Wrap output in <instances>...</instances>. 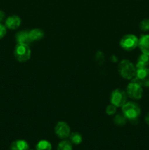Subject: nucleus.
Here are the masks:
<instances>
[{"instance_id": "obj_7", "label": "nucleus", "mask_w": 149, "mask_h": 150, "mask_svg": "<svg viewBox=\"0 0 149 150\" xmlns=\"http://www.w3.org/2000/svg\"><path fill=\"white\" fill-rule=\"evenodd\" d=\"M127 95L129 98L133 100H140L143 97V88L141 85L137 83V82L131 81L127 85Z\"/></svg>"}, {"instance_id": "obj_6", "label": "nucleus", "mask_w": 149, "mask_h": 150, "mask_svg": "<svg viewBox=\"0 0 149 150\" xmlns=\"http://www.w3.org/2000/svg\"><path fill=\"white\" fill-rule=\"evenodd\" d=\"M127 92L120 89H116L112 91L110 95L111 104L116 107H122L127 103Z\"/></svg>"}, {"instance_id": "obj_21", "label": "nucleus", "mask_w": 149, "mask_h": 150, "mask_svg": "<svg viewBox=\"0 0 149 150\" xmlns=\"http://www.w3.org/2000/svg\"><path fill=\"white\" fill-rule=\"evenodd\" d=\"M7 33V27L0 23V40L2 39Z\"/></svg>"}, {"instance_id": "obj_11", "label": "nucleus", "mask_w": 149, "mask_h": 150, "mask_svg": "<svg viewBox=\"0 0 149 150\" xmlns=\"http://www.w3.org/2000/svg\"><path fill=\"white\" fill-rule=\"evenodd\" d=\"M15 40L17 43L26 45H29L30 42H32L28 31H20L18 32L15 35Z\"/></svg>"}, {"instance_id": "obj_15", "label": "nucleus", "mask_w": 149, "mask_h": 150, "mask_svg": "<svg viewBox=\"0 0 149 150\" xmlns=\"http://www.w3.org/2000/svg\"><path fill=\"white\" fill-rule=\"evenodd\" d=\"M69 137H70V142L73 144L78 145L81 144L82 141H83L82 136L79 133H77V132H73V133H70Z\"/></svg>"}, {"instance_id": "obj_16", "label": "nucleus", "mask_w": 149, "mask_h": 150, "mask_svg": "<svg viewBox=\"0 0 149 150\" xmlns=\"http://www.w3.org/2000/svg\"><path fill=\"white\" fill-rule=\"evenodd\" d=\"M36 150H52V145L48 141L41 140L36 145Z\"/></svg>"}, {"instance_id": "obj_18", "label": "nucleus", "mask_w": 149, "mask_h": 150, "mask_svg": "<svg viewBox=\"0 0 149 150\" xmlns=\"http://www.w3.org/2000/svg\"><path fill=\"white\" fill-rule=\"evenodd\" d=\"M127 119L126 118L124 114H122V115L118 114V115H116L114 117V123L115 125H117L123 126L127 122Z\"/></svg>"}, {"instance_id": "obj_14", "label": "nucleus", "mask_w": 149, "mask_h": 150, "mask_svg": "<svg viewBox=\"0 0 149 150\" xmlns=\"http://www.w3.org/2000/svg\"><path fill=\"white\" fill-rule=\"evenodd\" d=\"M29 38H30L32 42L39 41L42 40L44 37L43 31L39 29H34L29 32Z\"/></svg>"}, {"instance_id": "obj_24", "label": "nucleus", "mask_w": 149, "mask_h": 150, "mask_svg": "<svg viewBox=\"0 0 149 150\" xmlns=\"http://www.w3.org/2000/svg\"><path fill=\"white\" fill-rule=\"evenodd\" d=\"M31 150H33V149H31Z\"/></svg>"}, {"instance_id": "obj_10", "label": "nucleus", "mask_w": 149, "mask_h": 150, "mask_svg": "<svg viewBox=\"0 0 149 150\" xmlns=\"http://www.w3.org/2000/svg\"><path fill=\"white\" fill-rule=\"evenodd\" d=\"M138 47L143 54L149 56V35H143L140 37Z\"/></svg>"}, {"instance_id": "obj_4", "label": "nucleus", "mask_w": 149, "mask_h": 150, "mask_svg": "<svg viewBox=\"0 0 149 150\" xmlns=\"http://www.w3.org/2000/svg\"><path fill=\"white\" fill-rule=\"evenodd\" d=\"M139 39L134 35H126L120 40V45L124 50L131 51L138 46Z\"/></svg>"}, {"instance_id": "obj_22", "label": "nucleus", "mask_w": 149, "mask_h": 150, "mask_svg": "<svg viewBox=\"0 0 149 150\" xmlns=\"http://www.w3.org/2000/svg\"><path fill=\"white\" fill-rule=\"evenodd\" d=\"M5 18V13L2 10H0V23L2 22Z\"/></svg>"}, {"instance_id": "obj_23", "label": "nucleus", "mask_w": 149, "mask_h": 150, "mask_svg": "<svg viewBox=\"0 0 149 150\" xmlns=\"http://www.w3.org/2000/svg\"><path fill=\"white\" fill-rule=\"evenodd\" d=\"M145 121L146 124L149 125V112L146 114L145 117Z\"/></svg>"}, {"instance_id": "obj_2", "label": "nucleus", "mask_w": 149, "mask_h": 150, "mask_svg": "<svg viewBox=\"0 0 149 150\" xmlns=\"http://www.w3.org/2000/svg\"><path fill=\"white\" fill-rule=\"evenodd\" d=\"M118 72L124 79H132L136 73V67L130 61L127 59L122 60L118 64Z\"/></svg>"}, {"instance_id": "obj_12", "label": "nucleus", "mask_w": 149, "mask_h": 150, "mask_svg": "<svg viewBox=\"0 0 149 150\" xmlns=\"http://www.w3.org/2000/svg\"><path fill=\"white\" fill-rule=\"evenodd\" d=\"M10 150H29V144L24 140H16L10 145Z\"/></svg>"}, {"instance_id": "obj_5", "label": "nucleus", "mask_w": 149, "mask_h": 150, "mask_svg": "<svg viewBox=\"0 0 149 150\" xmlns=\"http://www.w3.org/2000/svg\"><path fill=\"white\" fill-rule=\"evenodd\" d=\"M132 81L137 82L142 86L149 87V69L148 67L136 69V73Z\"/></svg>"}, {"instance_id": "obj_13", "label": "nucleus", "mask_w": 149, "mask_h": 150, "mask_svg": "<svg viewBox=\"0 0 149 150\" xmlns=\"http://www.w3.org/2000/svg\"><path fill=\"white\" fill-rule=\"evenodd\" d=\"M149 65V56L146 54H142L140 57H138L137 60V64H136V69L145 68L148 67Z\"/></svg>"}, {"instance_id": "obj_17", "label": "nucleus", "mask_w": 149, "mask_h": 150, "mask_svg": "<svg viewBox=\"0 0 149 150\" xmlns=\"http://www.w3.org/2000/svg\"><path fill=\"white\" fill-rule=\"evenodd\" d=\"M72 145L70 141L64 140L60 142L57 146V150H72Z\"/></svg>"}, {"instance_id": "obj_19", "label": "nucleus", "mask_w": 149, "mask_h": 150, "mask_svg": "<svg viewBox=\"0 0 149 150\" xmlns=\"http://www.w3.org/2000/svg\"><path fill=\"white\" fill-rule=\"evenodd\" d=\"M140 29L143 32L149 31V19H143L140 23Z\"/></svg>"}, {"instance_id": "obj_9", "label": "nucleus", "mask_w": 149, "mask_h": 150, "mask_svg": "<svg viewBox=\"0 0 149 150\" xmlns=\"http://www.w3.org/2000/svg\"><path fill=\"white\" fill-rule=\"evenodd\" d=\"M20 23H21V19L16 15L9 16L5 21V26L10 29H18L20 26Z\"/></svg>"}, {"instance_id": "obj_3", "label": "nucleus", "mask_w": 149, "mask_h": 150, "mask_svg": "<svg viewBox=\"0 0 149 150\" xmlns=\"http://www.w3.org/2000/svg\"><path fill=\"white\" fill-rule=\"evenodd\" d=\"M14 56L20 62H25L31 57V49L29 45L17 43L14 50Z\"/></svg>"}, {"instance_id": "obj_20", "label": "nucleus", "mask_w": 149, "mask_h": 150, "mask_svg": "<svg viewBox=\"0 0 149 150\" xmlns=\"http://www.w3.org/2000/svg\"><path fill=\"white\" fill-rule=\"evenodd\" d=\"M116 108L117 107L115 106V105H112V104L108 105V107H107L106 108L107 114L110 116H112L113 115V114H115V112H116Z\"/></svg>"}, {"instance_id": "obj_1", "label": "nucleus", "mask_w": 149, "mask_h": 150, "mask_svg": "<svg viewBox=\"0 0 149 150\" xmlns=\"http://www.w3.org/2000/svg\"><path fill=\"white\" fill-rule=\"evenodd\" d=\"M123 114L131 122H137L141 114L140 106L136 103L127 102L122 106Z\"/></svg>"}, {"instance_id": "obj_8", "label": "nucleus", "mask_w": 149, "mask_h": 150, "mask_svg": "<svg viewBox=\"0 0 149 150\" xmlns=\"http://www.w3.org/2000/svg\"><path fill=\"white\" fill-rule=\"evenodd\" d=\"M55 133L60 139H67L70 135V127L65 122H58L55 127Z\"/></svg>"}]
</instances>
